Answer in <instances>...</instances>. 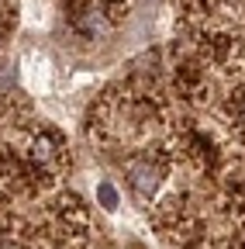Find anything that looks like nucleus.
Instances as JSON below:
<instances>
[{
	"label": "nucleus",
	"instance_id": "1",
	"mask_svg": "<svg viewBox=\"0 0 245 249\" xmlns=\"http://www.w3.org/2000/svg\"><path fill=\"white\" fill-rule=\"evenodd\" d=\"M125 173H128V183L135 187V194H138V197H152V194L159 191L163 170L152 163V160H131V163L125 166Z\"/></svg>",
	"mask_w": 245,
	"mask_h": 249
},
{
	"label": "nucleus",
	"instance_id": "2",
	"mask_svg": "<svg viewBox=\"0 0 245 249\" xmlns=\"http://www.w3.org/2000/svg\"><path fill=\"white\" fill-rule=\"evenodd\" d=\"M97 201L104 204V211H114L117 208V191L111 183H97Z\"/></svg>",
	"mask_w": 245,
	"mask_h": 249
}]
</instances>
